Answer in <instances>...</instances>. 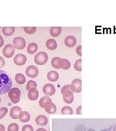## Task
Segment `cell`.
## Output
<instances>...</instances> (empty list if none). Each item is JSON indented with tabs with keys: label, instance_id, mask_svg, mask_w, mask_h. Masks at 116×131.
<instances>
[{
	"label": "cell",
	"instance_id": "1",
	"mask_svg": "<svg viewBox=\"0 0 116 131\" xmlns=\"http://www.w3.org/2000/svg\"><path fill=\"white\" fill-rule=\"evenodd\" d=\"M12 80L5 71L0 70V95L9 92L12 89Z\"/></svg>",
	"mask_w": 116,
	"mask_h": 131
},
{
	"label": "cell",
	"instance_id": "2",
	"mask_svg": "<svg viewBox=\"0 0 116 131\" xmlns=\"http://www.w3.org/2000/svg\"><path fill=\"white\" fill-rule=\"evenodd\" d=\"M21 91L18 88H14L8 92V96L11 101L14 103H18L20 98Z\"/></svg>",
	"mask_w": 116,
	"mask_h": 131
},
{
	"label": "cell",
	"instance_id": "3",
	"mask_svg": "<svg viewBox=\"0 0 116 131\" xmlns=\"http://www.w3.org/2000/svg\"><path fill=\"white\" fill-rule=\"evenodd\" d=\"M48 60V56L46 52H38L34 57V62L38 65L45 64Z\"/></svg>",
	"mask_w": 116,
	"mask_h": 131
},
{
	"label": "cell",
	"instance_id": "4",
	"mask_svg": "<svg viewBox=\"0 0 116 131\" xmlns=\"http://www.w3.org/2000/svg\"><path fill=\"white\" fill-rule=\"evenodd\" d=\"M71 89L73 92L80 93L82 90V81L78 78L74 79L71 84Z\"/></svg>",
	"mask_w": 116,
	"mask_h": 131
},
{
	"label": "cell",
	"instance_id": "5",
	"mask_svg": "<svg viewBox=\"0 0 116 131\" xmlns=\"http://www.w3.org/2000/svg\"><path fill=\"white\" fill-rule=\"evenodd\" d=\"M13 46L16 49L22 50L26 46L25 40L22 37H16L13 40Z\"/></svg>",
	"mask_w": 116,
	"mask_h": 131
},
{
	"label": "cell",
	"instance_id": "6",
	"mask_svg": "<svg viewBox=\"0 0 116 131\" xmlns=\"http://www.w3.org/2000/svg\"><path fill=\"white\" fill-rule=\"evenodd\" d=\"M15 48L11 44L6 45L3 50V55L7 58H11L13 56L15 53Z\"/></svg>",
	"mask_w": 116,
	"mask_h": 131
},
{
	"label": "cell",
	"instance_id": "7",
	"mask_svg": "<svg viewBox=\"0 0 116 131\" xmlns=\"http://www.w3.org/2000/svg\"><path fill=\"white\" fill-rule=\"evenodd\" d=\"M39 73V70L36 67L33 65L29 66L26 70V74L29 77L34 78Z\"/></svg>",
	"mask_w": 116,
	"mask_h": 131
},
{
	"label": "cell",
	"instance_id": "8",
	"mask_svg": "<svg viewBox=\"0 0 116 131\" xmlns=\"http://www.w3.org/2000/svg\"><path fill=\"white\" fill-rule=\"evenodd\" d=\"M43 92L46 96H51L55 93L56 89L54 85L50 84H45L43 89Z\"/></svg>",
	"mask_w": 116,
	"mask_h": 131
},
{
	"label": "cell",
	"instance_id": "9",
	"mask_svg": "<svg viewBox=\"0 0 116 131\" xmlns=\"http://www.w3.org/2000/svg\"><path fill=\"white\" fill-rule=\"evenodd\" d=\"M14 61L16 65L22 66L26 63L27 61V57L24 54L19 53L14 57Z\"/></svg>",
	"mask_w": 116,
	"mask_h": 131
},
{
	"label": "cell",
	"instance_id": "10",
	"mask_svg": "<svg viewBox=\"0 0 116 131\" xmlns=\"http://www.w3.org/2000/svg\"><path fill=\"white\" fill-rule=\"evenodd\" d=\"M63 99L65 102L67 104H71L74 101V94L72 90H66L62 94Z\"/></svg>",
	"mask_w": 116,
	"mask_h": 131
},
{
	"label": "cell",
	"instance_id": "11",
	"mask_svg": "<svg viewBox=\"0 0 116 131\" xmlns=\"http://www.w3.org/2000/svg\"><path fill=\"white\" fill-rule=\"evenodd\" d=\"M44 108L46 112L50 114H55L57 110L56 105L51 102H47L44 105Z\"/></svg>",
	"mask_w": 116,
	"mask_h": 131
},
{
	"label": "cell",
	"instance_id": "12",
	"mask_svg": "<svg viewBox=\"0 0 116 131\" xmlns=\"http://www.w3.org/2000/svg\"><path fill=\"white\" fill-rule=\"evenodd\" d=\"M21 112V109L18 106H15L12 108L10 111V116L12 118L17 119L19 118V113Z\"/></svg>",
	"mask_w": 116,
	"mask_h": 131
},
{
	"label": "cell",
	"instance_id": "13",
	"mask_svg": "<svg viewBox=\"0 0 116 131\" xmlns=\"http://www.w3.org/2000/svg\"><path fill=\"white\" fill-rule=\"evenodd\" d=\"M65 45L69 48L74 47L76 43V39L74 36H68L65 40Z\"/></svg>",
	"mask_w": 116,
	"mask_h": 131
},
{
	"label": "cell",
	"instance_id": "14",
	"mask_svg": "<svg viewBox=\"0 0 116 131\" xmlns=\"http://www.w3.org/2000/svg\"><path fill=\"white\" fill-rule=\"evenodd\" d=\"M39 97V92L37 89L35 88H31L29 90L28 97L30 100L35 101Z\"/></svg>",
	"mask_w": 116,
	"mask_h": 131
},
{
	"label": "cell",
	"instance_id": "15",
	"mask_svg": "<svg viewBox=\"0 0 116 131\" xmlns=\"http://www.w3.org/2000/svg\"><path fill=\"white\" fill-rule=\"evenodd\" d=\"M58 65L60 69L65 70H67L69 69L71 67V63L68 60L61 58L58 62Z\"/></svg>",
	"mask_w": 116,
	"mask_h": 131
},
{
	"label": "cell",
	"instance_id": "16",
	"mask_svg": "<svg viewBox=\"0 0 116 131\" xmlns=\"http://www.w3.org/2000/svg\"><path fill=\"white\" fill-rule=\"evenodd\" d=\"M47 77L49 81L52 82H54L58 80L59 78V75L56 71L52 70L47 73Z\"/></svg>",
	"mask_w": 116,
	"mask_h": 131
},
{
	"label": "cell",
	"instance_id": "17",
	"mask_svg": "<svg viewBox=\"0 0 116 131\" xmlns=\"http://www.w3.org/2000/svg\"><path fill=\"white\" fill-rule=\"evenodd\" d=\"M35 121L37 125L40 126H45L47 124L48 119L45 116L39 115L36 118Z\"/></svg>",
	"mask_w": 116,
	"mask_h": 131
},
{
	"label": "cell",
	"instance_id": "18",
	"mask_svg": "<svg viewBox=\"0 0 116 131\" xmlns=\"http://www.w3.org/2000/svg\"><path fill=\"white\" fill-rule=\"evenodd\" d=\"M19 119L20 122L24 123L29 122L30 120V115L26 111H22L20 113L19 115Z\"/></svg>",
	"mask_w": 116,
	"mask_h": 131
},
{
	"label": "cell",
	"instance_id": "19",
	"mask_svg": "<svg viewBox=\"0 0 116 131\" xmlns=\"http://www.w3.org/2000/svg\"><path fill=\"white\" fill-rule=\"evenodd\" d=\"M46 47L49 50L53 51L55 50L57 47L56 41L53 39H49L46 42Z\"/></svg>",
	"mask_w": 116,
	"mask_h": 131
},
{
	"label": "cell",
	"instance_id": "20",
	"mask_svg": "<svg viewBox=\"0 0 116 131\" xmlns=\"http://www.w3.org/2000/svg\"><path fill=\"white\" fill-rule=\"evenodd\" d=\"M61 32V28L60 27H52L50 30L51 36L57 37L60 36Z\"/></svg>",
	"mask_w": 116,
	"mask_h": 131
},
{
	"label": "cell",
	"instance_id": "21",
	"mask_svg": "<svg viewBox=\"0 0 116 131\" xmlns=\"http://www.w3.org/2000/svg\"><path fill=\"white\" fill-rule=\"evenodd\" d=\"M15 30L14 27H4L3 28V33L6 36H10L14 34Z\"/></svg>",
	"mask_w": 116,
	"mask_h": 131
},
{
	"label": "cell",
	"instance_id": "22",
	"mask_svg": "<svg viewBox=\"0 0 116 131\" xmlns=\"http://www.w3.org/2000/svg\"><path fill=\"white\" fill-rule=\"evenodd\" d=\"M37 50L38 46L37 44L34 42L30 43L27 48V52L30 54H34L35 52H37Z\"/></svg>",
	"mask_w": 116,
	"mask_h": 131
},
{
	"label": "cell",
	"instance_id": "23",
	"mask_svg": "<svg viewBox=\"0 0 116 131\" xmlns=\"http://www.w3.org/2000/svg\"><path fill=\"white\" fill-rule=\"evenodd\" d=\"M16 81L19 84H24L26 82V78L22 73H18L15 76Z\"/></svg>",
	"mask_w": 116,
	"mask_h": 131
},
{
	"label": "cell",
	"instance_id": "24",
	"mask_svg": "<svg viewBox=\"0 0 116 131\" xmlns=\"http://www.w3.org/2000/svg\"><path fill=\"white\" fill-rule=\"evenodd\" d=\"M61 113L62 115H72L73 114V111L71 107L65 106L62 108Z\"/></svg>",
	"mask_w": 116,
	"mask_h": 131
},
{
	"label": "cell",
	"instance_id": "25",
	"mask_svg": "<svg viewBox=\"0 0 116 131\" xmlns=\"http://www.w3.org/2000/svg\"><path fill=\"white\" fill-rule=\"evenodd\" d=\"M60 57H54L52 59V60H51V65L52 66L56 69H60V67L58 65V62L60 60Z\"/></svg>",
	"mask_w": 116,
	"mask_h": 131
},
{
	"label": "cell",
	"instance_id": "26",
	"mask_svg": "<svg viewBox=\"0 0 116 131\" xmlns=\"http://www.w3.org/2000/svg\"><path fill=\"white\" fill-rule=\"evenodd\" d=\"M47 102H51L52 100L48 96H46L42 97L39 101V105L40 107L42 108H44V105Z\"/></svg>",
	"mask_w": 116,
	"mask_h": 131
},
{
	"label": "cell",
	"instance_id": "27",
	"mask_svg": "<svg viewBox=\"0 0 116 131\" xmlns=\"http://www.w3.org/2000/svg\"><path fill=\"white\" fill-rule=\"evenodd\" d=\"M37 87V83L33 80L29 81L27 83V84L26 85V89L27 90H29L31 88H35L36 89Z\"/></svg>",
	"mask_w": 116,
	"mask_h": 131
},
{
	"label": "cell",
	"instance_id": "28",
	"mask_svg": "<svg viewBox=\"0 0 116 131\" xmlns=\"http://www.w3.org/2000/svg\"><path fill=\"white\" fill-rule=\"evenodd\" d=\"M74 69L77 71H82V60L79 59L75 61L74 64Z\"/></svg>",
	"mask_w": 116,
	"mask_h": 131
},
{
	"label": "cell",
	"instance_id": "29",
	"mask_svg": "<svg viewBox=\"0 0 116 131\" xmlns=\"http://www.w3.org/2000/svg\"><path fill=\"white\" fill-rule=\"evenodd\" d=\"M24 31L28 34H33L36 32V28L35 27H24Z\"/></svg>",
	"mask_w": 116,
	"mask_h": 131
},
{
	"label": "cell",
	"instance_id": "30",
	"mask_svg": "<svg viewBox=\"0 0 116 131\" xmlns=\"http://www.w3.org/2000/svg\"><path fill=\"white\" fill-rule=\"evenodd\" d=\"M19 125L17 123H11L8 127V131H18Z\"/></svg>",
	"mask_w": 116,
	"mask_h": 131
},
{
	"label": "cell",
	"instance_id": "31",
	"mask_svg": "<svg viewBox=\"0 0 116 131\" xmlns=\"http://www.w3.org/2000/svg\"><path fill=\"white\" fill-rule=\"evenodd\" d=\"M8 112V109L6 107L0 108V119L3 118Z\"/></svg>",
	"mask_w": 116,
	"mask_h": 131
},
{
	"label": "cell",
	"instance_id": "32",
	"mask_svg": "<svg viewBox=\"0 0 116 131\" xmlns=\"http://www.w3.org/2000/svg\"><path fill=\"white\" fill-rule=\"evenodd\" d=\"M22 131H33V129L31 125H25L23 127Z\"/></svg>",
	"mask_w": 116,
	"mask_h": 131
},
{
	"label": "cell",
	"instance_id": "33",
	"mask_svg": "<svg viewBox=\"0 0 116 131\" xmlns=\"http://www.w3.org/2000/svg\"><path fill=\"white\" fill-rule=\"evenodd\" d=\"M66 90H71V85L70 84H67L66 85L64 86L63 87H62V89H61V93L63 94Z\"/></svg>",
	"mask_w": 116,
	"mask_h": 131
},
{
	"label": "cell",
	"instance_id": "34",
	"mask_svg": "<svg viewBox=\"0 0 116 131\" xmlns=\"http://www.w3.org/2000/svg\"><path fill=\"white\" fill-rule=\"evenodd\" d=\"M75 131H86V128L83 125H81L75 129Z\"/></svg>",
	"mask_w": 116,
	"mask_h": 131
},
{
	"label": "cell",
	"instance_id": "35",
	"mask_svg": "<svg viewBox=\"0 0 116 131\" xmlns=\"http://www.w3.org/2000/svg\"><path fill=\"white\" fill-rule=\"evenodd\" d=\"M81 50H82V46H79L76 48V53H78V54H79V56H82V52H81Z\"/></svg>",
	"mask_w": 116,
	"mask_h": 131
},
{
	"label": "cell",
	"instance_id": "36",
	"mask_svg": "<svg viewBox=\"0 0 116 131\" xmlns=\"http://www.w3.org/2000/svg\"><path fill=\"white\" fill-rule=\"evenodd\" d=\"M5 62L4 59L1 56H0V69L3 68L5 65Z\"/></svg>",
	"mask_w": 116,
	"mask_h": 131
},
{
	"label": "cell",
	"instance_id": "37",
	"mask_svg": "<svg viewBox=\"0 0 116 131\" xmlns=\"http://www.w3.org/2000/svg\"><path fill=\"white\" fill-rule=\"evenodd\" d=\"M81 109H82V106H79V107L77 108L76 109V114L77 115H81L82 113H81Z\"/></svg>",
	"mask_w": 116,
	"mask_h": 131
},
{
	"label": "cell",
	"instance_id": "38",
	"mask_svg": "<svg viewBox=\"0 0 116 131\" xmlns=\"http://www.w3.org/2000/svg\"><path fill=\"white\" fill-rule=\"evenodd\" d=\"M4 44V40L3 37L0 35V47H2Z\"/></svg>",
	"mask_w": 116,
	"mask_h": 131
},
{
	"label": "cell",
	"instance_id": "39",
	"mask_svg": "<svg viewBox=\"0 0 116 131\" xmlns=\"http://www.w3.org/2000/svg\"><path fill=\"white\" fill-rule=\"evenodd\" d=\"M5 127L4 125L0 124V131H5Z\"/></svg>",
	"mask_w": 116,
	"mask_h": 131
},
{
	"label": "cell",
	"instance_id": "40",
	"mask_svg": "<svg viewBox=\"0 0 116 131\" xmlns=\"http://www.w3.org/2000/svg\"><path fill=\"white\" fill-rule=\"evenodd\" d=\"M101 131H111V127H110V128H107V129H104V130H101Z\"/></svg>",
	"mask_w": 116,
	"mask_h": 131
},
{
	"label": "cell",
	"instance_id": "41",
	"mask_svg": "<svg viewBox=\"0 0 116 131\" xmlns=\"http://www.w3.org/2000/svg\"><path fill=\"white\" fill-rule=\"evenodd\" d=\"M36 131H46V129H43V128H39V129H38Z\"/></svg>",
	"mask_w": 116,
	"mask_h": 131
},
{
	"label": "cell",
	"instance_id": "42",
	"mask_svg": "<svg viewBox=\"0 0 116 131\" xmlns=\"http://www.w3.org/2000/svg\"><path fill=\"white\" fill-rule=\"evenodd\" d=\"M113 131H116V125H115L113 126Z\"/></svg>",
	"mask_w": 116,
	"mask_h": 131
},
{
	"label": "cell",
	"instance_id": "43",
	"mask_svg": "<svg viewBox=\"0 0 116 131\" xmlns=\"http://www.w3.org/2000/svg\"><path fill=\"white\" fill-rule=\"evenodd\" d=\"M95 131V130L93 129H89L88 130V131Z\"/></svg>",
	"mask_w": 116,
	"mask_h": 131
},
{
	"label": "cell",
	"instance_id": "44",
	"mask_svg": "<svg viewBox=\"0 0 116 131\" xmlns=\"http://www.w3.org/2000/svg\"><path fill=\"white\" fill-rule=\"evenodd\" d=\"M1 98H0V103H1Z\"/></svg>",
	"mask_w": 116,
	"mask_h": 131
},
{
	"label": "cell",
	"instance_id": "45",
	"mask_svg": "<svg viewBox=\"0 0 116 131\" xmlns=\"http://www.w3.org/2000/svg\"><path fill=\"white\" fill-rule=\"evenodd\" d=\"M0 28H1V27H0Z\"/></svg>",
	"mask_w": 116,
	"mask_h": 131
}]
</instances>
